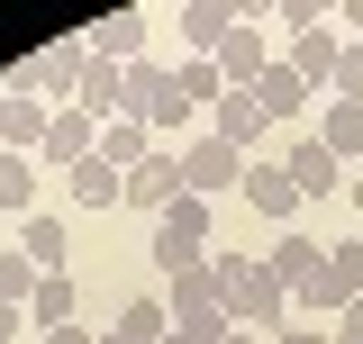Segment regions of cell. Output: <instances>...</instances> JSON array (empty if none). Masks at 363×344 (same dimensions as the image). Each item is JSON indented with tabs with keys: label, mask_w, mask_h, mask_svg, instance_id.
Returning a JSON list of instances; mask_svg holds the SVG:
<instances>
[{
	"label": "cell",
	"mask_w": 363,
	"mask_h": 344,
	"mask_svg": "<svg viewBox=\"0 0 363 344\" xmlns=\"http://www.w3.org/2000/svg\"><path fill=\"white\" fill-rule=\"evenodd\" d=\"M309 100H318V91L300 82V73H291L281 55H272V64H264V82H255V109H264L272 127H300V118H309Z\"/></svg>",
	"instance_id": "cell-10"
},
{
	"label": "cell",
	"mask_w": 363,
	"mask_h": 344,
	"mask_svg": "<svg viewBox=\"0 0 363 344\" xmlns=\"http://www.w3.org/2000/svg\"><path fill=\"white\" fill-rule=\"evenodd\" d=\"M345 317H354V326H363V299H354V308H345Z\"/></svg>",
	"instance_id": "cell-37"
},
{
	"label": "cell",
	"mask_w": 363,
	"mask_h": 344,
	"mask_svg": "<svg viewBox=\"0 0 363 344\" xmlns=\"http://www.w3.org/2000/svg\"><path fill=\"white\" fill-rule=\"evenodd\" d=\"M245 209L264 217V227H281V236H291V217L309 209V200L291 190V172H281V164H245Z\"/></svg>",
	"instance_id": "cell-9"
},
{
	"label": "cell",
	"mask_w": 363,
	"mask_h": 344,
	"mask_svg": "<svg viewBox=\"0 0 363 344\" xmlns=\"http://www.w3.org/2000/svg\"><path fill=\"white\" fill-rule=\"evenodd\" d=\"M336 28H363V0H345V9H336Z\"/></svg>",
	"instance_id": "cell-33"
},
{
	"label": "cell",
	"mask_w": 363,
	"mask_h": 344,
	"mask_svg": "<svg viewBox=\"0 0 363 344\" xmlns=\"http://www.w3.org/2000/svg\"><path fill=\"white\" fill-rule=\"evenodd\" d=\"M227 344H272V336H245V326H227Z\"/></svg>",
	"instance_id": "cell-36"
},
{
	"label": "cell",
	"mask_w": 363,
	"mask_h": 344,
	"mask_svg": "<svg viewBox=\"0 0 363 344\" xmlns=\"http://www.w3.org/2000/svg\"><path fill=\"white\" fill-rule=\"evenodd\" d=\"M345 200H354V217H363V172H345Z\"/></svg>",
	"instance_id": "cell-34"
},
{
	"label": "cell",
	"mask_w": 363,
	"mask_h": 344,
	"mask_svg": "<svg viewBox=\"0 0 363 344\" xmlns=\"http://www.w3.org/2000/svg\"><path fill=\"white\" fill-rule=\"evenodd\" d=\"M354 299H363V236H345L327 245V317H345Z\"/></svg>",
	"instance_id": "cell-18"
},
{
	"label": "cell",
	"mask_w": 363,
	"mask_h": 344,
	"mask_svg": "<svg viewBox=\"0 0 363 344\" xmlns=\"http://www.w3.org/2000/svg\"><path fill=\"white\" fill-rule=\"evenodd\" d=\"M264 28H272V9H264V0H236V18H227L218 55H209V64L227 73V91H255V82H264V64H272Z\"/></svg>",
	"instance_id": "cell-4"
},
{
	"label": "cell",
	"mask_w": 363,
	"mask_h": 344,
	"mask_svg": "<svg viewBox=\"0 0 363 344\" xmlns=\"http://www.w3.org/2000/svg\"><path fill=\"white\" fill-rule=\"evenodd\" d=\"M37 154H45L55 172H82L91 154H100V127H91L82 109H55V127H45V145H37Z\"/></svg>",
	"instance_id": "cell-13"
},
{
	"label": "cell",
	"mask_w": 363,
	"mask_h": 344,
	"mask_svg": "<svg viewBox=\"0 0 363 344\" xmlns=\"http://www.w3.org/2000/svg\"><path fill=\"white\" fill-rule=\"evenodd\" d=\"M272 344H327V326H281Z\"/></svg>",
	"instance_id": "cell-30"
},
{
	"label": "cell",
	"mask_w": 363,
	"mask_h": 344,
	"mask_svg": "<svg viewBox=\"0 0 363 344\" xmlns=\"http://www.w3.org/2000/svg\"><path fill=\"white\" fill-rule=\"evenodd\" d=\"M145 37H155V18H145V9H109V18H91V28H82V45L100 55V64H118V73L145 64Z\"/></svg>",
	"instance_id": "cell-7"
},
{
	"label": "cell",
	"mask_w": 363,
	"mask_h": 344,
	"mask_svg": "<svg viewBox=\"0 0 363 344\" xmlns=\"http://www.w3.org/2000/svg\"><path fill=\"white\" fill-rule=\"evenodd\" d=\"M164 200H182V154H173V145H155V154H145V164L128 172V190H118V209H145V217H155Z\"/></svg>",
	"instance_id": "cell-8"
},
{
	"label": "cell",
	"mask_w": 363,
	"mask_h": 344,
	"mask_svg": "<svg viewBox=\"0 0 363 344\" xmlns=\"http://www.w3.org/2000/svg\"><path fill=\"white\" fill-rule=\"evenodd\" d=\"M227 18H236V0H182V9H173V28H182V55H218Z\"/></svg>",
	"instance_id": "cell-16"
},
{
	"label": "cell",
	"mask_w": 363,
	"mask_h": 344,
	"mask_svg": "<svg viewBox=\"0 0 363 344\" xmlns=\"http://www.w3.org/2000/svg\"><path fill=\"white\" fill-rule=\"evenodd\" d=\"M245 164H255V154H236V145H227V136H191V145H182V190H191V200H218V190H245Z\"/></svg>",
	"instance_id": "cell-5"
},
{
	"label": "cell",
	"mask_w": 363,
	"mask_h": 344,
	"mask_svg": "<svg viewBox=\"0 0 363 344\" xmlns=\"http://www.w3.org/2000/svg\"><path fill=\"white\" fill-rule=\"evenodd\" d=\"M209 136H227L236 154H255V145H264V136H272V118H264V109H255V91H227L218 109H209Z\"/></svg>",
	"instance_id": "cell-14"
},
{
	"label": "cell",
	"mask_w": 363,
	"mask_h": 344,
	"mask_svg": "<svg viewBox=\"0 0 363 344\" xmlns=\"http://www.w3.org/2000/svg\"><path fill=\"white\" fill-rule=\"evenodd\" d=\"M200 263H209V200H191V190H182V200L155 209V272L182 281V272H200Z\"/></svg>",
	"instance_id": "cell-2"
},
{
	"label": "cell",
	"mask_w": 363,
	"mask_h": 344,
	"mask_svg": "<svg viewBox=\"0 0 363 344\" xmlns=\"http://www.w3.org/2000/svg\"><path fill=\"white\" fill-rule=\"evenodd\" d=\"M0 209L9 217L37 209V154H9V145H0Z\"/></svg>",
	"instance_id": "cell-23"
},
{
	"label": "cell",
	"mask_w": 363,
	"mask_h": 344,
	"mask_svg": "<svg viewBox=\"0 0 363 344\" xmlns=\"http://www.w3.org/2000/svg\"><path fill=\"white\" fill-rule=\"evenodd\" d=\"M272 28H281V37H309V28H336V9H327V0H281Z\"/></svg>",
	"instance_id": "cell-25"
},
{
	"label": "cell",
	"mask_w": 363,
	"mask_h": 344,
	"mask_svg": "<svg viewBox=\"0 0 363 344\" xmlns=\"http://www.w3.org/2000/svg\"><path fill=\"white\" fill-rule=\"evenodd\" d=\"M209 281H218L227 326H245V336H281L291 326V290L272 281L264 254H209Z\"/></svg>",
	"instance_id": "cell-1"
},
{
	"label": "cell",
	"mask_w": 363,
	"mask_h": 344,
	"mask_svg": "<svg viewBox=\"0 0 363 344\" xmlns=\"http://www.w3.org/2000/svg\"><path fill=\"white\" fill-rule=\"evenodd\" d=\"M82 64H91V45H82V37H55V45H37V55L18 64V82L37 91L45 109H73V91H82Z\"/></svg>",
	"instance_id": "cell-6"
},
{
	"label": "cell",
	"mask_w": 363,
	"mask_h": 344,
	"mask_svg": "<svg viewBox=\"0 0 363 344\" xmlns=\"http://www.w3.org/2000/svg\"><path fill=\"white\" fill-rule=\"evenodd\" d=\"M309 136L327 145V154H336V164H354V154H363V109H354V100H327Z\"/></svg>",
	"instance_id": "cell-20"
},
{
	"label": "cell",
	"mask_w": 363,
	"mask_h": 344,
	"mask_svg": "<svg viewBox=\"0 0 363 344\" xmlns=\"http://www.w3.org/2000/svg\"><path fill=\"white\" fill-rule=\"evenodd\" d=\"M45 127H55V109H45L37 91H0V145H9V154H37Z\"/></svg>",
	"instance_id": "cell-12"
},
{
	"label": "cell",
	"mask_w": 363,
	"mask_h": 344,
	"mask_svg": "<svg viewBox=\"0 0 363 344\" xmlns=\"http://www.w3.org/2000/svg\"><path fill=\"white\" fill-rule=\"evenodd\" d=\"M28 290H37V263L9 245V254H0V308H28Z\"/></svg>",
	"instance_id": "cell-26"
},
{
	"label": "cell",
	"mask_w": 363,
	"mask_h": 344,
	"mask_svg": "<svg viewBox=\"0 0 363 344\" xmlns=\"http://www.w3.org/2000/svg\"><path fill=\"white\" fill-rule=\"evenodd\" d=\"M73 272H37V290H28V326H45V336H55V326H73Z\"/></svg>",
	"instance_id": "cell-21"
},
{
	"label": "cell",
	"mask_w": 363,
	"mask_h": 344,
	"mask_svg": "<svg viewBox=\"0 0 363 344\" xmlns=\"http://www.w3.org/2000/svg\"><path fill=\"white\" fill-rule=\"evenodd\" d=\"M109 326H128V336H145V344H164V299H128Z\"/></svg>",
	"instance_id": "cell-27"
},
{
	"label": "cell",
	"mask_w": 363,
	"mask_h": 344,
	"mask_svg": "<svg viewBox=\"0 0 363 344\" xmlns=\"http://www.w3.org/2000/svg\"><path fill=\"white\" fill-rule=\"evenodd\" d=\"M264 263H272V281L291 290V308L327 317V245H318V236L291 227V236H272V245H264Z\"/></svg>",
	"instance_id": "cell-3"
},
{
	"label": "cell",
	"mask_w": 363,
	"mask_h": 344,
	"mask_svg": "<svg viewBox=\"0 0 363 344\" xmlns=\"http://www.w3.org/2000/svg\"><path fill=\"white\" fill-rule=\"evenodd\" d=\"M327 100H354V109H363V45H345V55H336V82H327Z\"/></svg>",
	"instance_id": "cell-28"
},
{
	"label": "cell",
	"mask_w": 363,
	"mask_h": 344,
	"mask_svg": "<svg viewBox=\"0 0 363 344\" xmlns=\"http://www.w3.org/2000/svg\"><path fill=\"white\" fill-rule=\"evenodd\" d=\"M100 344H145V336H128V326H109V336H100Z\"/></svg>",
	"instance_id": "cell-35"
},
{
	"label": "cell",
	"mask_w": 363,
	"mask_h": 344,
	"mask_svg": "<svg viewBox=\"0 0 363 344\" xmlns=\"http://www.w3.org/2000/svg\"><path fill=\"white\" fill-rule=\"evenodd\" d=\"M173 91H182V109L200 118V109H218V100H227V73L209 64V55H182V64H173Z\"/></svg>",
	"instance_id": "cell-19"
},
{
	"label": "cell",
	"mask_w": 363,
	"mask_h": 344,
	"mask_svg": "<svg viewBox=\"0 0 363 344\" xmlns=\"http://www.w3.org/2000/svg\"><path fill=\"white\" fill-rule=\"evenodd\" d=\"M336 55H345V37H336V28H309V37H291V55H281V64H291V73H300V82L327 100V82H336Z\"/></svg>",
	"instance_id": "cell-15"
},
{
	"label": "cell",
	"mask_w": 363,
	"mask_h": 344,
	"mask_svg": "<svg viewBox=\"0 0 363 344\" xmlns=\"http://www.w3.org/2000/svg\"><path fill=\"white\" fill-rule=\"evenodd\" d=\"M18 326H28V308H0V344H18Z\"/></svg>",
	"instance_id": "cell-31"
},
{
	"label": "cell",
	"mask_w": 363,
	"mask_h": 344,
	"mask_svg": "<svg viewBox=\"0 0 363 344\" xmlns=\"http://www.w3.org/2000/svg\"><path fill=\"white\" fill-rule=\"evenodd\" d=\"M327 344H363V326H354V317H336V336H327Z\"/></svg>",
	"instance_id": "cell-32"
},
{
	"label": "cell",
	"mask_w": 363,
	"mask_h": 344,
	"mask_svg": "<svg viewBox=\"0 0 363 344\" xmlns=\"http://www.w3.org/2000/svg\"><path fill=\"white\" fill-rule=\"evenodd\" d=\"M145 154H155V136L136 127V118H109V127H100V164L109 172H136Z\"/></svg>",
	"instance_id": "cell-22"
},
{
	"label": "cell",
	"mask_w": 363,
	"mask_h": 344,
	"mask_svg": "<svg viewBox=\"0 0 363 344\" xmlns=\"http://www.w3.org/2000/svg\"><path fill=\"white\" fill-rule=\"evenodd\" d=\"M281 172H291V190H300V200H336V190H345V164H336L318 136H300V145L281 154Z\"/></svg>",
	"instance_id": "cell-11"
},
{
	"label": "cell",
	"mask_w": 363,
	"mask_h": 344,
	"mask_svg": "<svg viewBox=\"0 0 363 344\" xmlns=\"http://www.w3.org/2000/svg\"><path fill=\"white\" fill-rule=\"evenodd\" d=\"M45 344H100V336H91L82 317H73V326H55V336H45Z\"/></svg>",
	"instance_id": "cell-29"
},
{
	"label": "cell",
	"mask_w": 363,
	"mask_h": 344,
	"mask_svg": "<svg viewBox=\"0 0 363 344\" xmlns=\"http://www.w3.org/2000/svg\"><path fill=\"white\" fill-rule=\"evenodd\" d=\"M18 254L37 263V272H64V254H73L64 217H55V209H28V217H18Z\"/></svg>",
	"instance_id": "cell-17"
},
{
	"label": "cell",
	"mask_w": 363,
	"mask_h": 344,
	"mask_svg": "<svg viewBox=\"0 0 363 344\" xmlns=\"http://www.w3.org/2000/svg\"><path fill=\"white\" fill-rule=\"evenodd\" d=\"M64 181H73V209H118V190H128V172H109L100 154L82 172H64Z\"/></svg>",
	"instance_id": "cell-24"
}]
</instances>
